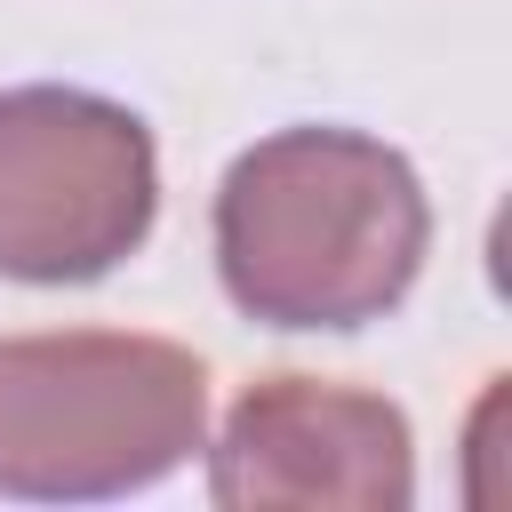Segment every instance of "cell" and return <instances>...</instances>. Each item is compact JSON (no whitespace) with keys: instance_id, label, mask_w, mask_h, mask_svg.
Returning <instances> with one entry per match:
<instances>
[{"instance_id":"cell-4","label":"cell","mask_w":512,"mask_h":512,"mask_svg":"<svg viewBox=\"0 0 512 512\" xmlns=\"http://www.w3.org/2000/svg\"><path fill=\"white\" fill-rule=\"evenodd\" d=\"M208 496L224 512H400L416 496V440L384 392L264 376L208 448Z\"/></svg>"},{"instance_id":"cell-1","label":"cell","mask_w":512,"mask_h":512,"mask_svg":"<svg viewBox=\"0 0 512 512\" xmlns=\"http://www.w3.org/2000/svg\"><path fill=\"white\" fill-rule=\"evenodd\" d=\"M416 168L360 128H280L216 184L224 296L264 328H368L424 272Z\"/></svg>"},{"instance_id":"cell-3","label":"cell","mask_w":512,"mask_h":512,"mask_svg":"<svg viewBox=\"0 0 512 512\" xmlns=\"http://www.w3.org/2000/svg\"><path fill=\"white\" fill-rule=\"evenodd\" d=\"M160 216L152 128L96 88L0 96V280L80 288L128 264Z\"/></svg>"},{"instance_id":"cell-2","label":"cell","mask_w":512,"mask_h":512,"mask_svg":"<svg viewBox=\"0 0 512 512\" xmlns=\"http://www.w3.org/2000/svg\"><path fill=\"white\" fill-rule=\"evenodd\" d=\"M208 448V368L168 336H0V496L96 504Z\"/></svg>"}]
</instances>
